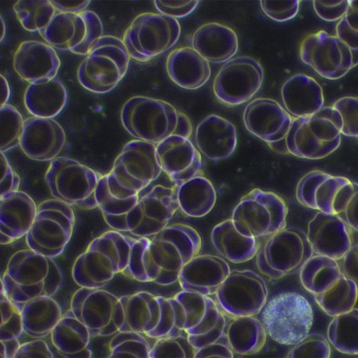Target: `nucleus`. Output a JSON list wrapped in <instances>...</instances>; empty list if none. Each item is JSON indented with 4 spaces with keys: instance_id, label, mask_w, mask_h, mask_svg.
Wrapping results in <instances>:
<instances>
[{
    "instance_id": "1",
    "label": "nucleus",
    "mask_w": 358,
    "mask_h": 358,
    "mask_svg": "<svg viewBox=\"0 0 358 358\" xmlns=\"http://www.w3.org/2000/svg\"><path fill=\"white\" fill-rule=\"evenodd\" d=\"M202 244L193 227L182 223L168 225L151 238H137L122 274L140 282L171 285L177 281L184 265L199 254Z\"/></svg>"
},
{
    "instance_id": "2",
    "label": "nucleus",
    "mask_w": 358,
    "mask_h": 358,
    "mask_svg": "<svg viewBox=\"0 0 358 358\" xmlns=\"http://www.w3.org/2000/svg\"><path fill=\"white\" fill-rule=\"evenodd\" d=\"M162 171L155 144L136 139L127 143L110 171L100 176L96 189V200L104 220H120L138 201L139 192Z\"/></svg>"
},
{
    "instance_id": "3",
    "label": "nucleus",
    "mask_w": 358,
    "mask_h": 358,
    "mask_svg": "<svg viewBox=\"0 0 358 358\" xmlns=\"http://www.w3.org/2000/svg\"><path fill=\"white\" fill-rule=\"evenodd\" d=\"M1 280L7 295L20 308L38 297H53L64 281L60 267L53 258L29 248L10 257Z\"/></svg>"
},
{
    "instance_id": "4",
    "label": "nucleus",
    "mask_w": 358,
    "mask_h": 358,
    "mask_svg": "<svg viewBox=\"0 0 358 358\" xmlns=\"http://www.w3.org/2000/svg\"><path fill=\"white\" fill-rule=\"evenodd\" d=\"M121 120L136 140L153 144L174 135L189 139L193 130L185 113L166 101L144 96H133L124 103Z\"/></svg>"
},
{
    "instance_id": "5",
    "label": "nucleus",
    "mask_w": 358,
    "mask_h": 358,
    "mask_svg": "<svg viewBox=\"0 0 358 358\" xmlns=\"http://www.w3.org/2000/svg\"><path fill=\"white\" fill-rule=\"evenodd\" d=\"M136 239L114 230L95 238L73 263L74 281L79 287L101 288L106 285L127 267Z\"/></svg>"
},
{
    "instance_id": "6",
    "label": "nucleus",
    "mask_w": 358,
    "mask_h": 358,
    "mask_svg": "<svg viewBox=\"0 0 358 358\" xmlns=\"http://www.w3.org/2000/svg\"><path fill=\"white\" fill-rule=\"evenodd\" d=\"M342 127L341 117L332 106L322 107L309 116L296 117L285 138L287 151L301 159H323L340 146Z\"/></svg>"
},
{
    "instance_id": "7",
    "label": "nucleus",
    "mask_w": 358,
    "mask_h": 358,
    "mask_svg": "<svg viewBox=\"0 0 358 358\" xmlns=\"http://www.w3.org/2000/svg\"><path fill=\"white\" fill-rule=\"evenodd\" d=\"M130 59L122 39L103 35L80 64L77 72L78 82L91 92L108 93L125 75Z\"/></svg>"
},
{
    "instance_id": "8",
    "label": "nucleus",
    "mask_w": 358,
    "mask_h": 358,
    "mask_svg": "<svg viewBox=\"0 0 358 358\" xmlns=\"http://www.w3.org/2000/svg\"><path fill=\"white\" fill-rule=\"evenodd\" d=\"M313 255L306 233L296 226L286 227L260 244L256 265L262 275L278 280L299 271Z\"/></svg>"
},
{
    "instance_id": "9",
    "label": "nucleus",
    "mask_w": 358,
    "mask_h": 358,
    "mask_svg": "<svg viewBox=\"0 0 358 358\" xmlns=\"http://www.w3.org/2000/svg\"><path fill=\"white\" fill-rule=\"evenodd\" d=\"M288 212L286 203L280 196L256 188L241 197L231 219L241 234L257 238L286 228Z\"/></svg>"
},
{
    "instance_id": "10",
    "label": "nucleus",
    "mask_w": 358,
    "mask_h": 358,
    "mask_svg": "<svg viewBox=\"0 0 358 358\" xmlns=\"http://www.w3.org/2000/svg\"><path fill=\"white\" fill-rule=\"evenodd\" d=\"M264 307L261 322L267 335L277 343L293 345L309 332L314 321L313 311L301 295L281 293Z\"/></svg>"
},
{
    "instance_id": "11",
    "label": "nucleus",
    "mask_w": 358,
    "mask_h": 358,
    "mask_svg": "<svg viewBox=\"0 0 358 358\" xmlns=\"http://www.w3.org/2000/svg\"><path fill=\"white\" fill-rule=\"evenodd\" d=\"M75 222L72 207L54 198L42 201L26 235L28 248L51 258L59 256L70 241Z\"/></svg>"
},
{
    "instance_id": "12",
    "label": "nucleus",
    "mask_w": 358,
    "mask_h": 358,
    "mask_svg": "<svg viewBox=\"0 0 358 358\" xmlns=\"http://www.w3.org/2000/svg\"><path fill=\"white\" fill-rule=\"evenodd\" d=\"M181 31L177 19L160 13L143 12L131 22L122 41L130 58L147 62L173 47Z\"/></svg>"
},
{
    "instance_id": "13",
    "label": "nucleus",
    "mask_w": 358,
    "mask_h": 358,
    "mask_svg": "<svg viewBox=\"0 0 358 358\" xmlns=\"http://www.w3.org/2000/svg\"><path fill=\"white\" fill-rule=\"evenodd\" d=\"M100 177L90 167L63 156L53 160L44 175L54 198L85 210L98 208L95 191Z\"/></svg>"
},
{
    "instance_id": "14",
    "label": "nucleus",
    "mask_w": 358,
    "mask_h": 358,
    "mask_svg": "<svg viewBox=\"0 0 358 358\" xmlns=\"http://www.w3.org/2000/svg\"><path fill=\"white\" fill-rule=\"evenodd\" d=\"M178 187L158 185L126 212L113 229L138 237H152L168 226L179 208Z\"/></svg>"
},
{
    "instance_id": "15",
    "label": "nucleus",
    "mask_w": 358,
    "mask_h": 358,
    "mask_svg": "<svg viewBox=\"0 0 358 358\" xmlns=\"http://www.w3.org/2000/svg\"><path fill=\"white\" fill-rule=\"evenodd\" d=\"M296 197L305 207L340 215L358 198V185L345 176L313 170L299 181Z\"/></svg>"
},
{
    "instance_id": "16",
    "label": "nucleus",
    "mask_w": 358,
    "mask_h": 358,
    "mask_svg": "<svg viewBox=\"0 0 358 358\" xmlns=\"http://www.w3.org/2000/svg\"><path fill=\"white\" fill-rule=\"evenodd\" d=\"M70 309L93 337L113 335L123 323L120 298L101 288L80 287L72 297Z\"/></svg>"
},
{
    "instance_id": "17",
    "label": "nucleus",
    "mask_w": 358,
    "mask_h": 358,
    "mask_svg": "<svg viewBox=\"0 0 358 358\" xmlns=\"http://www.w3.org/2000/svg\"><path fill=\"white\" fill-rule=\"evenodd\" d=\"M217 303L229 317L255 316L265 306L268 289L264 280L250 270H233L215 294Z\"/></svg>"
},
{
    "instance_id": "18",
    "label": "nucleus",
    "mask_w": 358,
    "mask_h": 358,
    "mask_svg": "<svg viewBox=\"0 0 358 358\" xmlns=\"http://www.w3.org/2000/svg\"><path fill=\"white\" fill-rule=\"evenodd\" d=\"M301 61L324 78H341L357 65L352 51L336 35L325 30L309 34L299 48Z\"/></svg>"
},
{
    "instance_id": "19",
    "label": "nucleus",
    "mask_w": 358,
    "mask_h": 358,
    "mask_svg": "<svg viewBox=\"0 0 358 358\" xmlns=\"http://www.w3.org/2000/svg\"><path fill=\"white\" fill-rule=\"evenodd\" d=\"M264 71L260 63L249 56L227 61L214 79L213 91L222 104L235 106L249 101L260 88Z\"/></svg>"
},
{
    "instance_id": "20",
    "label": "nucleus",
    "mask_w": 358,
    "mask_h": 358,
    "mask_svg": "<svg viewBox=\"0 0 358 358\" xmlns=\"http://www.w3.org/2000/svg\"><path fill=\"white\" fill-rule=\"evenodd\" d=\"M355 232L340 215L319 211L308 223L306 237L314 254L338 261L357 243Z\"/></svg>"
},
{
    "instance_id": "21",
    "label": "nucleus",
    "mask_w": 358,
    "mask_h": 358,
    "mask_svg": "<svg viewBox=\"0 0 358 358\" xmlns=\"http://www.w3.org/2000/svg\"><path fill=\"white\" fill-rule=\"evenodd\" d=\"M292 120L290 114L277 101L268 98L253 100L243 114L246 129L268 145L285 139Z\"/></svg>"
},
{
    "instance_id": "22",
    "label": "nucleus",
    "mask_w": 358,
    "mask_h": 358,
    "mask_svg": "<svg viewBox=\"0 0 358 358\" xmlns=\"http://www.w3.org/2000/svg\"><path fill=\"white\" fill-rule=\"evenodd\" d=\"M156 154L162 171L178 187L201 171L200 152L183 136L172 135L158 144Z\"/></svg>"
},
{
    "instance_id": "23",
    "label": "nucleus",
    "mask_w": 358,
    "mask_h": 358,
    "mask_svg": "<svg viewBox=\"0 0 358 358\" xmlns=\"http://www.w3.org/2000/svg\"><path fill=\"white\" fill-rule=\"evenodd\" d=\"M65 142L64 130L52 118L32 116L25 120L19 145L29 159L41 162L52 161L62 151Z\"/></svg>"
},
{
    "instance_id": "24",
    "label": "nucleus",
    "mask_w": 358,
    "mask_h": 358,
    "mask_svg": "<svg viewBox=\"0 0 358 358\" xmlns=\"http://www.w3.org/2000/svg\"><path fill=\"white\" fill-rule=\"evenodd\" d=\"M61 62L54 49L37 40L21 42L13 57V68L20 78L30 83L51 80Z\"/></svg>"
},
{
    "instance_id": "25",
    "label": "nucleus",
    "mask_w": 358,
    "mask_h": 358,
    "mask_svg": "<svg viewBox=\"0 0 358 358\" xmlns=\"http://www.w3.org/2000/svg\"><path fill=\"white\" fill-rule=\"evenodd\" d=\"M230 271L229 264L222 257L198 254L182 267L177 282L182 290L210 296L215 294Z\"/></svg>"
},
{
    "instance_id": "26",
    "label": "nucleus",
    "mask_w": 358,
    "mask_h": 358,
    "mask_svg": "<svg viewBox=\"0 0 358 358\" xmlns=\"http://www.w3.org/2000/svg\"><path fill=\"white\" fill-rule=\"evenodd\" d=\"M37 206L28 193L17 190L0 196V243L9 244L26 235Z\"/></svg>"
},
{
    "instance_id": "27",
    "label": "nucleus",
    "mask_w": 358,
    "mask_h": 358,
    "mask_svg": "<svg viewBox=\"0 0 358 358\" xmlns=\"http://www.w3.org/2000/svg\"><path fill=\"white\" fill-rule=\"evenodd\" d=\"M195 142L199 151L210 160L229 157L237 145V133L233 124L217 115H210L197 126Z\"/></svg>"
},
{
    "instance_id": "28",
    "label": "nucleus",
    "mask_w": 358,
    "mask_h": 358,
    "mask_svg": "<svg viewBox=\"0 0 358 358\" xmlns=\"http://www.w3.org/2000/svg\"><path fill=\"white\" fill-rule=\"evenodd\" d=\"M166 69L174 83L188 90L201 87L211 76L209 62L193 48L187 46L175 49L169 53Z\"/></svg>"
},
{
    "instance_id": "29",
    "label": "nucleus",
    "mask_w": 358,
    "mask_h": 358,
    "mask_svg": "<svg viewBox=\"0 0 358 358\" xmlns=\"http://www.w3.org/2000/svg\"><path fill=\"white\" fill-rule=\"evenodd\" d=\"M192 46L208 62L220 63L229 60L236 54L238 39L235 31L230 27L209 22L194 32Z\"/></svg>"
},
{
    "instance_id": "30",
    "label": "nucleus",
    "mask_w": 358,
    "mask_h": 358,
    "mask_svg": "<svg viewBox=\"0 0 358 358\" xmlns=\"http://www.w3.org/2000/svg\"><path fill=\"white\" fill-rule=\"evenodd\" d=\"M281 94L286 110L296 117L309 116L323 107L322 87L305 74H296L288 78L282 85Z\"/></svg>"
},
{
    "instance_id": "31",
    "label": "nucleus",
    "mask_w": 358,
    "mask_h": 358,
    "mask_svg": "<svg viewBox=\"0 0 358 358\" xmlns=\"http://www.w3.org/2000/svg\"><path fill=\"white\" fill-rule=\"evenodd\" d=\"M119 298L123 312L119 331H134L150 338L160 318L158 296L140 291Z\"/></svg>"
},
{
    "instance_id": "32",
    "label": "nucleus",
    "mask_w": 358,
    "mask_h": 358,
    "mask_svg": "<svg viewBox=\"0 0 358 358\" xmlns=\"http://www.w3.org/2000/svg\"><path fill=\"white\" fill-rule=\"evenodd\" d=\"M67 99L66 88L57 78L30 83L24 96L27 110L33 116L41 118L57 116L65 107Z\"/></svg>"
},
{
    "instance_id": "33",
    "label": "nucleus",
    "mask_w": 358,
    "mask_h": 358,
    "mask_svg": "<svg viewBox=\"0 0 358 358\" xmlns=\"http://www.w3.org/2000/svg\"><path fill=\"white\" fill-rule=\"evenodd\" d=\"M50 334L53 346L62 357H92V351L90 347L91 333L72 312L62 316Z\"/></svg>"
},
{
    "instance_id": "34",
    "label": "nucleus",
    "mask_w": 358,
    "mask_h": 358,
    "mask_svg": "<svg viewBox=\"0 0 358 358\" xmlns=\"http://www.w3.org/2000/svg\"><path fill=\"white\" fill-rule=\"evenodd\" d=\"M211 239L219 254L225 259L235 264L244 263L253 259L260 245L256 238L239 233L231 218L214 227L211 233Z\"/></svg>"
},
{
    "instance_id": "35",
    "label": "nucleus",
    "mask_w": 358,
    "mask_h": 358,
    "mask_svg": "<svg viewBox=\"0 0 358 358\" xmlns=\"http://www.w3.org/2000/svg\"><path fill=\"white\" fill-rule=\"evenodd\" d=\"M20 309L24 332L33 339H42L50 334L63 316L59 304L47 296L29 301Z\"/></svg>"
},
{
    "instance_id": "36",
    "label": "nucleus",
    "mask_w": 358,
    "mask_h": 358,
    "mask_svg": "<svg viewBox=\"0 0 358 358\" xmlns=\"http://www.w3.org/2000/svg\"><path fill=\"white\" fill-rule=\"evenodd\" d=\"M226 332L234 354L250 355L264 346L267 333L261 321L255 316L230 317Z\"/></svg>"
},
{
    "instance_id": "37",
    "label": "nucleus",
    "mask_w": 358,
    "mask_h": 358,
    "mask_svg": "<svg viewBox=\"0 0 358 358\" xmlns=\"http://www.w3.org/2000/svg\"><path fill=\"white\" fill-rule=\"evenodd\" d=\"M216 198L212 183L203 176H195L177 188L179 208L191 217L200 218L209 213L215 205Z\"/></svg>"
},
{
    "instance_id": "38",
    "label": "nucleus",
    "mask_w": 358,
    "mask_h": 358,
    "mask_svg": "<svg viewBox=\"0 0 358 358\" xmlns=\"http://www.w3.org/2000/svg\"><path fill=\"white\" fill-rule=\"evenodd\" d=\"M342 274L337 260L316 254L311 256L299 271L302 286L313 295L324 292Z\"/></svg>"
},
{
    "instance_id": "39",
    "label": "nucleus",
    "mask_w": 358,
    "mask_h": 358,
    "mask_svg": "<svg viewBox=\"0 0 358 358\" xmlns=\"http://www.w3.org/2000/svg\"><path fill=\"white\" fill-rule=\"evenodd\" d=\"M357 284L342 274L327 289L314 295V298L326 314L334 317L354 308L357 300Z\"/></svg>"
},
{
    "instance_id": "40",
    "label": "nucleus",
    "mask_w": 358,
    "mask_h": 358,
    "mask_svg": "<svg viewBox=\"0 0 358 358\" xmlns=\"http://www.w3.org/2000/svg\"><path fill=\"white\" fill-rule=\"evenodd\" d=\"M328 341L339 352L358 354V310L333 317L327 329Z\"/></svg>"
},
{
    "instance_id": "41",
    "label": "nucleus",
    "mask_w": 358,
    "mask_h": 358,
    "mask_svg": "<svg viewBox=\"0 0 358 358\" xmlns=\"http://www.w3.org/2000/svg\"><path fill=\"white\" fill-rule=\"evenodd\" d=\"M13 10L25 29L38 32L48 25L56 11L51 0H19Z\"/></svg>"
},
{
    "instance_id": "42",
    "label": "nucleus",
    "mask_w": 358,
    "mask_h": 358,
    "mask_svg": "<svg viewBox=\"0 0 358 358\" xmlns=\"http://www.w3.org/2000/svg\"><path fill=\"white\" fill-rule=\"evenodd\" d=\"M108 344L109 358H149L151 347L145 335L134 331H119Z\"/></svg>"
},
{
    "instance_id": "43",
    "label": "nucleus",
    "mask_w": 358,
    "mask_h": 358,
    "mask_svg": "<svg viewBox=\"0 0 358 358\" xmlns=\"http://www.w3.org/2000/svg\"><path fill=\"white\" fill-rule=\"evenodd\" d=\"M1 152H6L20 144L25 121L15 107L6 104L0 109Z\"/></svg>"
},
{
    "instance_id": "44",
    "label": "nucleus",
    "mask_w": 358,
    "mask_h": 358,
    "mask_svg": "<svg viewBox=\"0 0 358 358\" xmlns=\"http://www.w3.org/2000/svg\"><path fill=\"white\" fill-rule=\"evenodd\" d=\"M0 295V340L18 338L24 332L21 309L7 295L1 280Z\"/></svg>"
},
{
    "instance_id": "45",
    "label": "nucleus",
    "mask_w": 358,
    "mask_h": 358,
    "mask_svg": "<svg viewBox=\"0 0 358 358\" xmlns=\"http://www.w3.org/2000/svg\"><path fill=\"white\" fill-rule=\"evenodd\" d=\"M155 340L151 347L149 358H194L196 350L186 333Z\"/></svg>"
},
{
    "instance_id": "46",
    "label": "nucleus",
    "mask_w": 358,
    "mask_h": 358,
    "mask_svg": "<svg viewBox=\"0 0 358 358\" xmlns=\"http://www.w3.org/2000/svg\"><path fill=\"white\" fill-rule=\"evenodd\" d=\"M331 348L329 341L319 333H308L294 344L286 355L287 358H329Z\"/></svg>"
},
{
    "instance_id": "47",
    "label": "nucleus",
    "mask_w": 358,
    "mask_h": 358,
    "mask_svg": "<svg viewBox=\"0 0 358 358\" xmlns=\"http://www.w3.org/2000/svg\"><path fill=\"white\" fill-rule=\"evenodd\" d=\"M336 36L345 43L352 51L358 50L357 1L349 0L345 14L336 25Z\"/></svg>"
},
{
    "instance_id": "48",
    "label": "nucleus",
    "mask_w": 358,
    "mask_h": 358,
    "mask_svg": "<svg viewBox=\"0 0 358 358\" xmlns=\"http://www.w3.org/2000/svg\"><path fill=\"white\" fill-rule=\"evenodd\" d=\"M339 113L342 122L341 134L350 137L358 136V98L345 96L339 98L332 106Z\"/></svg>"
},
{
    "instance_id": "49",
    "label": "nucleus",
    "mask_w": 358,
    "mask_h": 358,
    "mask_svg": "<svg viewBox=\"0 0 358 358\" xmlns=\"http://www.w3.org/2000/svg\"><path fill=\"white\" fill-rule=\"evenodd\" d=\"M260 5L263 12L277 22L288 21L298 13L299 0H261Z\"/></svg>"
},
{
    "instance_id": "50",
    "label": "nucleus",
    "mask_w": 358,
    "mask_h": 358,
    "mask_svg": "<svg viewBox=\"0 0 358 358\" xmlns=\"http://www.w3.org/2000/svg\"><path fill=\"white\" fill-rule=\"evenodd\" d=\"M313 8L322 20L331 22L340 20L346 13L349 0H314Z\"/></svg>"
},
{
    "instance_id": "51",
    "label": "nucleus",
    "mask_w": 358,
    "mask_h": 358,
    "mask_svg": "<svg viewBox=\"0 0 358 358\" xmlns=\"http://www.w3.org/2000/svg\"><path fill=\"white\" fill-rule=\"evenodd\" d=\"M199 2L198 0H155L154 4L160 13L176 19L191 14L196 9Z\"/></svg>"
},
{
    "instance_id": "52",
    "label": "nucleus",
    "mask_w": 358,
    "mask_h": 358,
    "mask_svg": "<svg viewBox=\"0 0 358 358\" xmlns=\"http://www.w3.org/2000/svg\"><path fill=\"white\" fill-rule=\"evenodd\" d=\"M0 196L19 190L20 178L19 175L12 169L7 157L3 152H1L0 153Z\"/></svg>"
},
{
    "instance_id": "53",
    "label": "nucleus",
    "mask_w": 358,
    "mask_h": 358,
    "mask_svg": "<svg viewBox=\"0 0 358 358\" xmlns=\"http://www.w3.org/2000/svg\"><path fill=\"white\" fill-rule=\"evenodd\" d=\"M54 357V354L47 343L42 339H36L21 344L14 358H53Z\"/></svg>"
},
{
    "instance_id": "54",
    "label": "nucleus",
    "mask_w": 358,
    "mask_h": 358,
    "mask_svg": "<svg viewBox=\"0 0 358 358\" xmlns=\"http://www.w3.org/2000/svg\"><path fill=\"white\" fill-rule=\"evenodd\" d=\"M234 355L227 337L196 350L194 358H233Z\"/></svg>"
},
{
    "instance_id": "55",
    "label": "nucleus",
    "mask_w": 358,
    "mask_h": 358,
    "mask_svg": "<svg viewBox=\"0 0 358 358\" xmlns=\"http://www.w3.org/2000/svg\"><path fill=\"white\" fill-rule=\"evenodd\" d=\"M357 243L352 245L350 250L340 260L338 263L342 273L357 284Z\"/></svg>"
},
{
    "instance_id": "56",
    "label": "nucleus",
    "mask_w": 358,
    "mask_h": 358,
    "mask_svg": "<svg viewBox=\"0 0 358 358\" xmlns=\"http://www.w3.org/2000/svg\"><path fill=\"white\" fill-rule=\"evenodd\" d=\"M56 11L61 13H78L85 10L91 1L51 0Z\"/></svg>"
},
{
    "instance_id": "57",
    "label": "nucleus",
    "mask_w": 358,
    "mask_h": 358,
    "mask_svg": "<svg viewBox=\"0 0 358 358\" xmlns=\"http://www.w3.org/2000/svg\"><path fill=\"white\" fill-rule=\"evenodd\" d=\"M1 358H14L21 344L18 338L0 340Z\"/></svg>"
},
{
    "instance_id": "58",
    "label": "nucleus",
    "mask_w": 358,
    "mask_h": 358,
    "mask_svg": "<svg viewBox=\"0 0 358 358\" xmlns=\"http://www.w3.org/2000/svg\"><path fill=\"white\" fill-rule=\"evenodd\" d=\"M1 107L6 104L10 98V89L6 78L1 74Z\"/></svg>"
},
{
    "instance_id": "59",
    "label": "nucleus",
    "mask_w": 358,
    "mask_h": 358,
    "mask_svg": "<svg viewBox=\"0 0 358 358\" xmlns=\"http://www.w3.org/2000/svg\"><path fill=\"white\" fill-rule=\"evenodd\" d=\"M1 18V42L4 39L5 34H6V25L3 18L2 16H0Z\"/></svg>"
}]
</instances>
